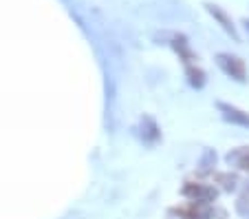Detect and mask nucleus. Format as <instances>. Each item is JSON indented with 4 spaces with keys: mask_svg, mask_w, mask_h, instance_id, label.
<instances>
[{
    "mask_svg": "<svg viewBox=\"0 0 249 219\" xmlns=\"http://www.w3.org/2000/svg\"><path fill=\"white\" fill-rule=\"evenodd\" d=\"M227 164L234 168H240V171H249V146H240L234 148V151L227 153Z\"/></svg>",
    "mask_w": 249,
    "mask_h": 219,
    "instance_id": "obj_6",
    "label": "nucleus"
},
{
    "mask_svg": "<svg viewBox=\"0 0 249 219\" xmlns=\"http://www.w3.org/2000/svg\"><path fill=\"white\" fill-rule=\"evenodd\" d=\"M216 64L227 78H231L234 82L245 84L247 82V67H245L243 58L231 56V53H218L216 56Z\"/></svg>",
    "mask_w": 249,
    "mask_h": 219,
    "instance_id": "obj_2",
    "label": "nucleus"
},
{
    "mask_svg": "<svg viewBox=\"0 0 249 219\" xmlns=\"http://www.w3.org/2000/svg\"><path fill=\"white\" fill-rule=\"evenodd\" d=\"M139 135L143 142L148 144H157L161 139V129L159 124H157L155 118H150V115H143V118L139 119Z\"/></svg>",
    "mask_w": 249,
    "mask_h": 219,
    "instance_id": "obj_5",
    "label": "nucleus"
},
{
    "mask_svg": "<svg viewBox=\"0 0 249 219\" xmlns=\"http://www.w3.org/2000/svg\"><path fill=\"white\" fill-rule=\"evenodd\" d=\"M185 78H188L190 86H194V89H203L207 82L205 71H203L201 67H194V64H188V67H185Z\"/></svg>",
    "mask_w": 249,
    "mask_h": 219,
    "instance_id": "obj_7",
    "label": "nucleus"
},
{
    "mask_svg": "<svg viewBox=\"0 0 249 219\" xmlns=\"http://www.w3.org/2000/svg\"><path fill=\"white\" fill-rule=\"evenodd\" d=\"M181 195L185 199H190L192 204H203V206H210L216 201L218 197V188L216 186H210V184H194V181H185V186L181 188Z\"/></svg>",
    "mask_w": 249,
    "mask_h": 219,
    "instance_id": "obj_1",
    "label": "nucleus"
},
{
    "mask_svg": "<svg viewBox=\"0 0 249 219\" xmlns=\"http://www.w3.org/2000/svg\"><path fill=\"white\" fill-rule=\"evenodd\" d=\"M216 109L221 111L225 122L243 126V129H249V113H245L243 109H238V106H234V104H227V102H216Z\"/></svg>",
    "mask_w": 249,
    "mask_h": 219,
    "instance_id": "obj_3",
    "label": "nucleus"
},
{
    "mask_svg": "<svg viewBox=\"0 0 249 219\" xmlns=\"http://www.w3.org/2000/svg\"><path fill=\"white\" fill-rule=\"evenodd\" d=\"M216 166V151L214 148H205L201 155V162H198V171L201 173H212Z\"/></svg>",
    "mask_w": 249,
    "mask_h": 219,
    "instance_id": "obj_9",
    "label": "nucleus"
},
{
    "mask_svg": "<svg viewBox=\"0 0 249 219\" xmlns=\"http://www.w3.org/2000/svg\"><path fill=\"white\" fill-rule=\"evenodd\" d=\"M214 179H216V184H221V188L223 191H227V193L236 191V186H238V175L231 173V171L230 173H216Z\"/></svg>",
    "mask_w": 249,
    "mask_h": 219,
    "instance_id": "obj_8",
    "label": "nucleus"
},
{
    "mask_svg": "<svg viewBox=\"0 0 249 219\" xmlns=\"http://www.w3.org/2000/svg\"><path fill=\"white\" fill-rule=\"evenodd\" d=\"M205 9H207V14H210L212 18H214L218 24H221L225 34H230L231 38L236 40V42H240V36H238V31H236L234 22H231V18L221 9V7H218V5H212V2H205Z\"/></svg>",
    "mask_w": 249,
    "mask_h": 219,
    "instance_id": "obj_4",
    "label": "nucleus"
},
{
    "mask_svg": "<svg viewBox=\"0 0 249 219\" xmlns=\"http://www.w3.org/2000/svg\"><path fill=\"white\" fill-rule=\"evenodd\" d=\"M243 24H245V29H247V34H249V20H245Z\"/></svg>",
    "mask_w": 249,
    "mask_h": 219,
    "instance_id": "obj_10",
    "label": "nucleus"
}]
</instances>
